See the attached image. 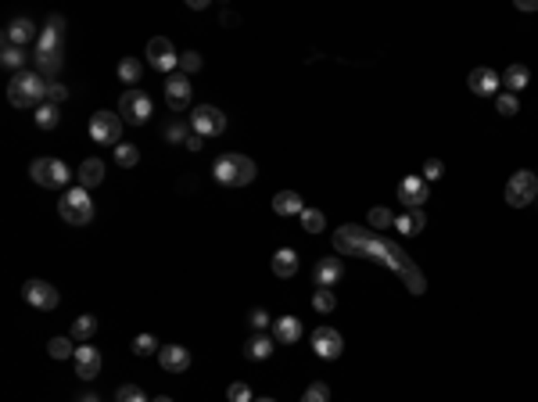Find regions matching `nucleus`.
<instances>
[{"label":"nucleus","instance_id":"nucleus-1","mask_svg":"<svg viewBox=\"0 0 538 402\" xmlns=\"http://www.w3.org/2000/svg\"><path fill=\"white\" fill-rule=\"evenodd\" d=\"M334 248H337V255H366V259H373V262L388 266V269L398 276V281L409 288V295H424V291H427V281H424L420 266L409 259L391 237H384V234H373V230H366V227L344 223V227L334 230Z\"/></svg>","mask_w":538,"mask_h":402},{"label":"nucleus","instance_id":"nucleus-2","mask_svg":"<svg viewBox=\"0 0 538 402\" xmlns=\"http://www.w3.org/2000/svg\"><path fill=\"white\" fill-rule=\"evenodd\" d=\"M47 79L33 69V72H15L11 76V83H8V101L15 105V108H40L43 101H47Z\"/></svg>","mask_w":538,"mask_h":402},{"label":"nucleus","instance_id":"nucleus-3","mask_svg":"<svg viewBox=\"0 0 538 402\" xmlns=\"http://www.w3.org/2000/svg\"><path fill=\"white\" fill-rule=\"evenodd\" d=\"M255 162L248 159V154H237V151H227V154H219L215 166H212V176L223 183V187H244V183L255 180Z\"/></svg>","mask_w":538,"mask_h":402},{"label":"nucleus","instance_id":"nucleus-4","mask_svg":"<svg viewBox=\"0 0 538 402\" xmlns=\"http://www.w3.org/2000/svg\"><path fill=\"white\" fill-rule=\"evenodd\" d=\"M58 215L72 227H86L93 220V198L86 194V187H69L58 201Z\"/></svg>","mask_w":538,"mask_h":402},{"label":"nucleus","instance_id":"nucleus-5","mask_svg":"<svg viewBox=\"0 0 538 402\" xmlns=\"http://www.w3.org/2000/svg\"><path fill=\"white\" fill-rule=\"evenodd\" d=\"M119 115L122 122H133V126H144V122L154 115V101L144 94V90H122V98H119Z\"/></svg>","mask_w":538,"mask_h":402},{"label":"nucleus","instance_id":"nucleus-6","mask_svg":"<svg viewBox=\"0 0 538 402\" xmlns=\"http://www.w3.org/2000/svg\"><path fill=\"white\" fill-rule=\"evenodd\" d=\"M147 65L154 72H162V76H173L180 69V54H176L169 36H151L147 40Z\"/></svg>","mask_w":538,"mask_h":402},{"label":"nucleus","instance_id":"nucleus-7","mask_svg":"<svg viewBox=\"0 0 538 402\" xmlns=\"http://www.w3.org/2000/svg\"><path fill=\"white\" fill-rule=\"evenodd\" d=\"M506 201L513 208H524V205L538 201V173H531V169L513 173L510 183H506Z\"/></svg>","mask_w":538,"mask_h":402},{"label":"nucleus","instance_id":"nucleus-8","mask_svg":"<svg viewBox=\"0 0 538 402\" xmlns=\"http://www.w3.org/2000/svg\"><path fill=\"white\" fill-rule=\"evenodd\" d=\"M90 140L93 144H122V115L119 112H93L90 115Z\"/></svg>","mask_w":538,"mask_h":402},{"label":"nucleus","instance_id":"nucleus-9","mask_svg":"<svg viewBox=\"0 0 538 402\" xmlns=\"http://www.w3.org/2000/svg\"><path fill=\"white\" fill-rule=\"evenodd\" d=\"M29 173H33L40 187H69V180H72V169L61 159H36L29 166Z\"/></svg>","mask_w":538,"mask_h":402},{"label":"nucleus","instance_id":"nucleus-10","mask_svg":"<svg viewBox=\"0 0 538 402\" xmlns=\"http://www.w3.org/2000/svg\"><path fill=\"white\" fill-rule=\"evenodd\" d=\"M191 130L201 133V137H223V130H227V115L219 112L215 105H198V108L191 112Z\"/></svg>","mask_w":538,"mask_h":402},{"label":"nucleus","instance_id":"nucleus-11","mask_svg":"<svg viewBox=\"0 0 538 402\" xmlns=\"http://www.w3.org/2000/svg\"><path fill=\"white\" fill-rule=\"evenodd\" d=\"M22 295H25V302H29V305H33V309H43V313L58 309V302H61L58 288H54V284H47V281H25V284H22Z\"/></svg>","mask_w":538,"mask_h":402},{"label":"nucleus","instance_id":"nucleus-12","mask_svg":"<svg viewBox=\"0 0 538 402\" xmlns=\"http://www.w3.org/2000/svg\"><path fill=\"white\" fill-rule=\"evenodd\" d=\"M166 105L173 112H187V108H191V76H183V72L166 76Z\"/></svg>","mask_w":538,"mask_h":402},{"label":"nucleus","instance_id":"nucleus-13","mask_svg":"<svg viewBox=\"0 0 538 402\" xmlns=\"http://www.w3.org/2000/svg\"><path fill=\"white\" fill-rule=\"evenodd\" d=\"M312 349H316L320 359H337L344 352V337L334 327H316L312 330Z\"/></svg>","mask_w":538,"mask_h":402},{"label":"nucleus","instance_id":"nucleus-14","mask_svg":"<svg viewBox=\"0 0 538 402\" xmlns=\"http://www.w3.org/2000/svg\"><path fill=\"white\" fill-rule=\"evenodd\" d=\"M466 86H470V90H473V94H478V98H499V86H502V76H499L495 69L481 65V69H473V72H470Z\"/></svg>","mask_w":538,"mask_h":402},{"label":"nucleus","instance_id":"nucleus-15","mask_svg":"<svg viewBox=\"0 0 538 402\" xmlns=\"http://www.w3.org/2000/svg\"><path fill=\"white\" fill-rule=\"evenodd\" d=\"M398 201L413 212V208H424V201H427V180L424 176H405L402 183H398Z\"/></svg>","mask_w":538,"mask_h":402},{"label":"nucleus","instance_id":"nucleus-16","mask_svg":"<svg viewBox=\"0 0 538 402\" xmlns=\"http://www.w3.org/2000/svg\"><path fill=\"white\" fill-rule=\"evenodd\" d=\"M76 374L83 381H93V377L101 374V352L93 349V345H79L76 349Z\"/></svg>","mask_w":538,"mask_h":402},{"label":"nucleus","instance_id":"nucleus-17","mask_svg":"<svg viewBox=\"0 0 538 402\" xmlns=\"http://www.w3.org/2000/svg\"><path fill=\"white\" fill-rule=\"evenodd\" d=\"M158 363H162V370H169V374H183V370H191V352L183 345H162Z\"/></svg>","mask_w":538,"mask_h":402},{"label":"nucleus","instance_id":"nucleus-18","mask_svg":"<svg viewBox=\"0 0 538 402\" xmlns=\"http://www.w3.org/2000/svg\"><path fill=\"white\" fill-rule=\"evenodd\" d=\"M33 36H36V25L29 22V18H15V22H8V29H4V43H11V47L33 43Z\"/></svg>","mask_w":538,"mask_h":402},{"label":"nucleus","instance_id":"nucleus-19","mask_svg":"<svg viewBox=\"0 0 538 402\" xmlns=\"http://www.w3.org/2000/svg\"><path fill=\"white\" fill-rule=\"evenodd\" d=\"M312 276H316V288H334L344 276V266H341V259H320L316 269H312Z\"/></svg>","mask_w":538,"mask_h":402},{"label":"nucleus","instance_id":"nucleus-20","mask_svg":"<svg viewBox=\"0 0 538 402\" xmlns=\"http://www.w3.org/2000/svg\"><path fill=\"white\" fill-rule=\"evenodd\" d=\"M273 337L280 345H295L302 337V320L298 316H276L273 320Z\"/></svg>","mask_w":538,"mask_h":402},{"label":"nucleus","instance_id":"nucleus-21","mask_svg":"<svg viewBox=\"0 0 538 402\" xmlns=\"http://www.w3.org/2000/svg\"><path fill=\"white\" fill-rule=\"evenodd\" d=\"M33 61H36V72H40L47 83H54V76L61 72V51H36Z\"/></svg>","mask_w":538,"mask_h":402},{"label":"nucleus","instance_id":"nucleus-22","mask_svg":"<svg viewBox=\"0 0 538 402\" xmlns=\"http://www.w3.org/2000/svg\"><path fill=\"white\" fill-rule=\"evenodd\" d=\"M273 212H276V215H302V212H305L302 194H298V191H280V194L273 198Z\"/></svg>","mask_w":538,"mask_h":402},{"label":"nucleus","instance_id":"nucleus-23","mask_svg":"<svg viewBox=\"0 0 538 402\" xmlns=\"http://www.w3.org/2000/svg\"><path fill=\"white\" fill-rule=\"evenodd\" d=\"M97 183H105V162L101 159H86L79 166V187H97Z\"/></svg>","mask_w":538,"mask_h":402},{"label":"nucleus","instance_id":"nucleus-24","mask_svg":"<svg viewBox=\"0 0 538 402\" xmlns=\"http://www.w3.org/2000/svg\"><path fill=\"white\" fill-rule=\"evenodd\" d=\"M424 227H427V215H424V208H413V212H405V215H398V220H395V230H398V234H405V237L420 234Z\"/></svg>","mask_w":538,"mask_h":402},{"label":"nucleus","instance_id":"nucleus-25","mask_svg":"<svg viewBox=\"0 0 538 402\" xmlns=\"http://www.w3.org/2000/svg\"><path fill=\"white\" fill-rule=\"evenodd\" d=\"M273 273L276 276H295L298 273V252L295 248H280L273 255Z\"/></svg>","mask_w":538,"mask_h":402},{"label":"nucleus","instance_id":"nucleus-26","mask_svg":"<svg viewBox=\"0 0 538 402\" xmlns=\"http://www.w3.org/2000/svg\"><path fill=\"white\" fill-rule=\"evenodd\" d=\"M527 79H531V69H527V65H520V61L502 72V86H510V94H517V90H524V86H527Z\"/></svg>","mask_w":538,"mask_h":402},{"label":"nucleus","instance_id":"nucleus-27","mask_svg":"<svg viewBox=\"0 0 538 402\" xmlns=\"http://www.w3.org/2000/svg\"><path fill=\"white\" fill-rule=\"evenodd\" d=\"M273 349H276V345H273L269 334H255V337H251V342L244 345V356H248V359H269Z\"/></svg>","mask_w":538,"mask_h":402},{"label":"nucleus","instance_id":"nucleus-28","mask_svg":"<svg viewBox=\"0 0 538 402\" xmlns=\"http://www.w3.org/2000/svg\"><path fill=\"white\" fill-rule=\"evenodd\" d=\"M140 76H144V65H140V58H122L119 61V79L126 83V86H137L140 83Z\"/></svg>","mask_w":538,"mask_h":402},{"label":"nucleus","instance_id":"nucleus-29","mask_svg":"<svg viewBox=\"0 0 538 402\" xmlns=\"http://www.w3.org/2000/svg\"><path fill=\"white\" fill-rule=\"evenodd\" d=\"M191 133H194V130H191V119H173L169 126L162 130V137H166L169 144H187V140H191Z\"/></svg>","mask_w":538,"mask_h":402},{"label":"nucleus","instance_id":"nucleus-30","mask_svg":"<svg viewBox=\"0 0 538 402\" xmlns=\"http://www.w3.org/2000/svg\"><path fill=\"white\" fill-rule=\"evenodd\" d=\"M0 65L11 69V72H25V47L4 43V51H0Z\"/></svg>","mask_w":538,"mask_h":402},{"label":"nucleus","instance_id":"nucleus-31","mask_svg":"<svg viewBox=\"0 0 538 402\" xmlns=\"http://www.w3.org/2000/svg\"><path fill=\"white\" fill-rule=\"evenodd\" d=\"M93 334H97V316H90V313L76 316V323H72V337H76V342H90Z\"/></svg>","mask_w":538,"mask_h":402},{"label":"nucleus","instance_id":"nucleus-32","mask_svg":"<svg viewBox=\"0 0 538 402\" xmlns=\"http://www.w3.org/2000/svg\"><path fill=\"white\" fill-rule=\"evenodd\" d=\"M51 359H76V337H51Z\"/></svg>","mask_w":538,"mask_h":402},{"label":"nucleus","instance_id":"nucleus-33","mask_svg":"<svg viewBox=\"0 0 538 402\" xmlns=\"http://www.w3.org/2000/svg\"><path fill=\"white\" fill-rule=\"evenodd\" d=\"M137 162H140L137 144H119V147H115V166H119V169H133Z\"/></svg>","mask_w":538,"mask_h":402},{"label":"nucleus","instance_id":"nucleus-34","mask_svg":"<svg viewBox=\"0 0 538 402\" xmlns=\"http://www.w3.org/2000/svg\"><path fill=\"white\" fill-rule=\"evenodd\" d=\"M58 122H61V115H58V105L43 101V105L36 108V126H40V130H54Z\"/></svg>","mask_w":538,"mask_h":402},{"label":"nucleus","instance_id":"nucleus-35","mask_svg":"<svg viewBox=\"0 0 538 402\" xmlns=\"http://www.w3.org/2000/svg\"><path fill=\"white\" fill-rule=\"evenodd\" d=\"M334 305H337V298H334L330 288H316V295H312V309H316V313H334Z\"/></svg>","mask_w":538,"mask_h":402},{"label":"nucleus","instance_id":"nucleus-36","mask_svg":"<svg viewBox=\"0 0 538 402\" xmlns=\"http://www.w3.org/2000/svg\"><path fill=\"white\" fill-rule=\"evenodd\" d=\"M302 227H305L309 234H320V230L327 227V215H323L320 208H305V212H302Z\"/></svg>","mask_w":538,"mask_h":402},{"label":"nucleus","instance_id":"nucleus-37","mask_svg":"<svg viewBox=\"0 0 538 402\" xmlns=\"http://www.w3.org/2000/svg\"><path fill=\"white\" fill-rule=\"evenodd\" d=\"M133 352H137V356H158V352H162V345H158V337H154V334H137Z\"/></svg>","mask_w":538,"mask_h":402},{"label":"nucleus","instance_id":"nucleus-38","mask_svg":"<svg viewBox=\"0 0 538 402\" xmlns=\"http://www.w3.org/2000/svg\"><path fill=\"white\" fill-rule=\"evenodd\" d=\"M370 227H377V230H388V227H395V212L391 208H370Z\"/></svg>","mask_w":538,"mask_h":402},{"label":"nucleus","instance_id":"nucleus-39","mask_svg":"<svg viewBox=\"0 0 538 402\" xmlns=\"http://www.w3.org/2000/svg\"><path fill=\"white\" fill-rule=\"evenodd\" d=\"M198 69H201V54H198V51H183V54H180V72H183V76H194Z\"/></svg>","mask_w":538,"mask_h":402},{"label":"nucleus","instance_id":"nucleus-40","mask_svg":"<svg viewBox=\"0 0 538 402\" xmlns=\"http://www.w3.org/2000/svg\"><path fill=\"white\" fill-rule=\"evenodd\" d=\"M302 402H330V388H327L323 381H316V384H309V388H305Z\"/></svg>","mask_w":538,"mask_h":402},{"label":"nucleus","instance_id":"nucleus-41","mask_svg":"<svg viewBox=\"0 0 538 402\" xmlns=\"http://www.w3.org/2000/svg\"><path fill=\"white\" fill-rule=\"evenodd\" d=\"M115 402H151V398H147L137 384H122V388L115 391Z\"/></svg>","mask_w":538,"mask_h":402},{"label":"nucleus","instance_id":"nucleus-42","mask_svg":"<svg viewBox=\"0 0 538 402\" xmlns=\"http://www.w3.org/2000/svg\"><path fill=\"white\" fill-rule=\"evenodd\" d=\"M495 108H499V115H517V94H510V90H506V94H499L495 98Z\"/></svg>","mask_w":538,"mask_h":402},{"label":"nucleus","instance_id":"nucleus-43","mask_svg":"<svg viewBox=\"0 0 538 402\" xmlns=\"http://www.w3.org/2000/svg\"><path fill=\"white\" fill-rule=\"evenodd\" d=\"M227 398H230V402H251V388H248L244 381H234V384L227 388Z\"/></svg>","mask_w":538,"mask_h":402},{"label":"nucleus","instance_id":"nucleus-44","mask_svg":"<svg viewBox=\"0 0 538 402\" xmlns=\"http://www.w3.org/2000/svg\"><path fill=\"white\" fill-rule=\"evenodd\" d=\"M441 173H445V166H441V159H427L424 162V180H441Z\"/></svg>","mask_w":538,"mask_h":402},{"label":"nucleus","instance_id":"nucleus-45","mask_svg":"<svg viewBox=\"0 0 538 402\" xmlns=\"http://www.w3.org/2000/svg\"><path fill=\"white\" fill-rule=\"evenodd\" d=\"M65 98H69V86H61V83L54 79V83L47 86V101H51V105H58V101H65Z\"/></svg>","mask_w":538,"mask_h":402},{"label":"nucleus","instance_id":"nucleus-46","mask_svg":"<svg viewBox=\"0 0 538 402\" xmlns=\"http://www.w3.org/2000/svg\"><path fill=\"white\" fill-rule=\"evenodd\" d=\"M248 320H251V327H255V330H266V327L273 323L266 309H251V316H248Z\"/></svg>","mask_w":538,"mask_h":402},{"label":"nucleus","instance_id":"nucleus-47","mask_svg":"<svg viewBox=\"0 0 538 402\" xmlns=\"http://www.w3.org/2000/svg\"><path fill=\"white\" fill-rule=\"evenodd\" d=\"M183 147H187V151H201V147H205V137H201V133H191V140H187Z\"/></svg>","mask_w":538,"mask_h":402},{"label":"nucleus","instance_id":"nucleus-48","mask_svg":"<svg viewBox=\"0 0 538 402\" xmlns=\"http://www.w3.org/2000/svg\"><path fill=\"white\" fill-rule=\"evenodd\" d=\"M520 11H538V0H517Z\"/></svg>","mask_w":538,"mask_h":402},{"label":"nucleus","instance_id":"nucleus-49","mask_svg":"<svg viewBox=\"0 0 538 402\" xmlns=\"http://www.w3.org/2000/svg\"><path fill=\"white\" fill-rule=\"evenodd\" d=\"M76 402H101V398H97V391H86V395H79Z\"/></svg>","mask_w":538,"mask_h":402},{"label":"nucleus","instance_id":"nucleus-50","mask_svg":"<svg viewBox=\"0 0 538 402\" xmlns=\"http://www.w3.org/2000/svg\"><path fill=\"white\" fill-rule=\"evenodd\" d=\"M151 402H173L169 395H158V398H151Z\"/></svg>","mask_w":538,"mask_h":402},{"label":"nucleus","instance_id":"nucleus-51","mask_svg":"<svg viewBox=\"0 0 538 402\" xmlns=\"http://www.w3.org/2000/svg\"><path fill=\"white\" fill-rule=\"evenodd\" d=\"M259 402H273V398H259Z\"/></svg>","mask_w":538,"mask_h":402}]
</instances>
